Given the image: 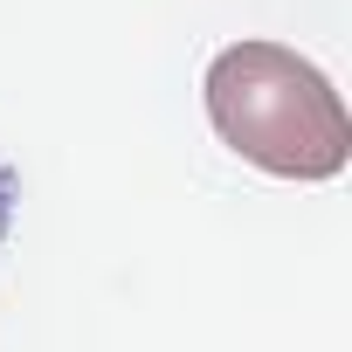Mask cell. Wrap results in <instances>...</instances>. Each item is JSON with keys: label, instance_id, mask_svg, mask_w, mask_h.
I'll use <instances>...</instances> for the list:
<instances>
[{"label": "cell", "instance_id": "6da1fadb", "mask_svg": "<svg viewBox=\"0 0 352 352\" xmlns=\"http://www.w3.org/2000/svg\"><path fill=\"white\" fill-rule=\"evenodd\" d=\"M208 118L228 152L276 180H331L352 159V124L331 76L283 42H228L208 63Z\"/></svg>", "mask_w": 352, "mask_h": 352}]
</instances>
